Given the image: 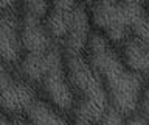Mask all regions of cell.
<instances>
[{
    "label": "cell",
    "instance_id": "obj_15",
    "mask_svg": "<svg viewBox=\"0 0 149 125\" xmlns=\"http://www.w3.org/2000/svg\"><path fill=\"white\" fill-rule=\"evenodd\" d=\"M84 3H87V5L95 6V5H101V3H110V2H115V0H82Z\"/></svg>",
    "mask_w": 149,
    "mask_h": 125
},
{
    "label": "cell",
    "instance_id": "obj_5",
    "mask_svg": "<svg viewBox=\"0 0 149 125\" xmlns=\"http://www.w3.org/2000/svg\"><path fill=\"white\" fill-rule=\"evenodd\" d=\"M82 8L84 3L81 0H50L45 27L56 42H64Z\"/></svg>",
    "mask_w": 149,
    "mask_h": 125
},
{
    "label": "cell",
    "instance_id": "obj_13",
    "mask_svg": "<svg viewBox=\"0 0 149 125\" xmlns=\"http://www.w3.org/2000/svg\"><path fill=\"white\" fill-rule=\"evenodd\" d=\"M126 125H149V122L143 117V116L132 114V116H130V119L126 122Z\"/></svg>",
    "mask_w": 149,
    "mask_h": 125
},
{
    "label": "cell",
    "instance_id": "obj_16",
    "mask_svg": "<svg viewBox=\"0 0 149 125\" xmlns=\"http://www.w3.org/2000/svg\"><path fill=\"white\" fill-rule=\"evenodd\" d=\"M148 6H149V0H148Z\"/></svg>",
    "mask_w": 149,
    "mask_h": 125
},
{
    "label": "cell",
    "instance_id": "obj_11",
    "mask_svg": "<svg viewBox=\"0 0 149 125\" xmlns=\"http://www.w3.org/2000/svg\"><path fill=\"white\" fill-rule=\"evenodd\" d=\"M140 109H141V116L149 122V86H146L143 89V94H141V99H140Z\"/></svg>",
    "mask_w": 149,
    "mask_h": 125
},
{
    "label": "cell",
    "instance_id": "obj_9",
    "mask_svg": "<svg viewBox=\"0 0 149 125\" xmlns=\"http://www.w3.org/2000/svg\"><path fill=\"white\" fill-rule=\"evenodd\" d=\"M22 3L28 16H34L39 19H44L50 8V0H22Z\"/></svg>",
    "mask_w": 149,
    "mask_h": 125
},
{
    "label": "cell",
    "instance_id": "obj_10",
    "mask_svg": "<svg viewBox=\"0 0 149 125\" xmlns=\"http://www.w3.org/2000/svg\"><path fill=\"white\" fill-rule=\"evenodd\" d=\"M98 125H126L124 114H121L116 108L109 105V108L104 111V114L100 119V124Z\"/></svg>",
    "mask_w": 149,
    "mask_h": 125
},
{
    "label": "cell",
    "instance_id": "obj_3",
    "mask_svg": "<svg viewBox=\"0 0 149 125\" xmlns=\"http://www.w3.org/2000/svg\"><path fill=\"white\" fill-rule=\"evenodd\" d=\"M90 20L112 44L137 39L149 45V14L141 3L115 0L90 8Z\"/></svg>",
    "mask_w": 149,
    "mask_h": 125
},
{
    "label": "cell",
    "instance_id": "obj_4",
    "mask_svg": "<svg viewBox=\"0 0 149 125\" xmlns=\"http://www.w3.org/2000/svg\"><path fill=\"white\" fill-rule=\"evenodd\" d=\"M37 99L34 89L25 80L16 77L8 64L0 61V109L8 116L26 113Z\"/></svg>",
    "mask_w": 149,
    "mask_h": 125
},
{
    "label": "cell",
    "instance_id": "obj_6",
    "mask_svg": "<svg viewBox=\"0 0 149 125\" xmlns=\"http://www.w3.org/2000/svg\"><path fill=\"white\" fill-rule=\"evenodd\" d=\"M22 55V24L13 11L0 13V61L5 64L20 63Z\"/></svg>",
    "mask_w": 149,
    "mask_h": 125
},
{
    "label": "cell",
    "instance_id": "obj_14",
    "mask_svg": "<svg viewBox=\"0 0 149 125\" xmlns=\"http://www.w3.org/2000/svg\"><path fill=\"white\" fill-rule=\"evenodd\" d=\"M16 0H0V13H5V11H11Z\"/></svg>",
    "mask_w": 149,
    "mask_h": 125
},
{
    "label": "cell",
    "instance_id": "obj_7",
    "mask_svg": "<svg viewBox=\"0 0 149 125\" xmlns=\"http://www.w3.org/2000/svg\"><path fill=\"white\" fill-rule=\"evenodd\" d=\"M123 59L138 75L149 78V45L137 39H129L123 44Z\"/></svg>",
    "mask_w": 149,
    "mask_h": 125
},
{
    "label": "cell",
    "instance_id": "obj_12",
    "mask_svg": "<svg viewBox=\"0 0 149 125\" xmlns=\"http://www.w3.org/2000/svg\"><path fill=\"white\" fill-rule=\"evenodd\" d=\"M0 125H25V124L16 117H9L8 114L0 111Z\"/></svg>",
    "mask_w": 149,
    "mask_h": 125
},
{
    "label": "cell",
    "instance_id": "obj_1",
    "mask_svg": "<svg viewBox=\"0 0 149 125\" xmlns=\"http://www.w3.org/2000/svg\"><path fill=\"white\" fill-rule=\"evenodd\" d=\"M87 59L100 75L110 105L121 114L132 116L140 106L143 77L134 72L116 52L113 44L101 33H93L87 44Z\"/></svg>",
    "mask_w": 149,
    "mask_h": 125
},
{
    "label": "cell",
    "instance_id": "obj_2",
    "mask_svg": "<svg viewBox=\"0 0 149 125\" xmlns=\"http://www.w3.org/2000/svg\"><path fill=\"white\" fill-rule=\"evenodd\" d=\"M65 72L74 92L73 124L98 125L110 102L100 75L86 55H65Z\"/></svg>",
    "mask_w": 149,
    "mask_h": 125
},
{
    "label": "cell",
    "instance_id": "obj_8",
    "mask_svg": "<svg viewBox=\"0 0 149 125\" xmlns=\"http://www.w3.org/2000/svg\"><path fill=\"white\" fill-rule=\"evenodd\" d=\"M26 117L33 125H70L51 103L36 99L26 109Z\"/></svg>",
    "mask_w": 149,
    "mask_h": 125
}]
</instances>
